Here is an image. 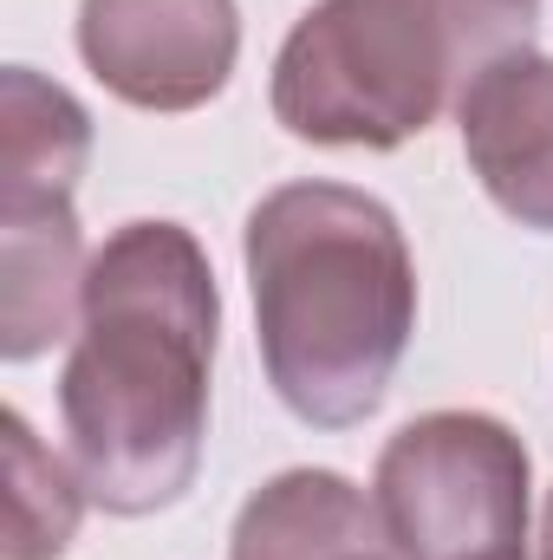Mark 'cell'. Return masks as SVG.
Returning <instances> with one entry per match:
<instances>
[{
	"label": "cell",
	"mask_w": 553,
	"mask_h": 560,
	"mask_svg": "<svg viewBox=\"0 0 553 560\" xmlns=\"http://www.w3.org/2000/svg\"><path fill=\"white\" fill-rule=\"evenodd\" d=\"M521 7H541V0H521Z\"/></svg>",
	"instance_id": "12"
},
{
	"label": "cell",
	"mask_w": 553,
	"mask_h": 560,
	"mask_svg": "<svg viewBox=\"0 0 553 560\" xmlns=\"http://www.w3.org/2000/svg\"><path fill=\"white\" fill-rule=\"evenodd\" d=\"M541 560H553V489H548V509H541Z\"/></svg>",
	"instance_id": "11"
},
{
	"label": "cell",
	"mask_w": 553,
	"mask_h": 560,
	"mask_svg": "<svg viewBox=\"0 0 553 560\" xmlns=\"http://www.w3.org/2000/svg\"><path fill=\"white\" fill-rule=\"evenodd\" d=\"M339 560H404V555H398V541L385 535V541H372V548H352V555H339Z\"/></svg>",
	"instance_id": "10"
},
{
	"label": "cell",
	"mask_w": 553,
	"mask_h": 560,
	"mask_svg": "<svg viewBox=\"0 0 553 560\" xmlns=\"http://www.w3.org/2000/svg\"><path fill=\"white\" fill-rule=\"evenodd\" d=\"M79 59L138 112H196L235 79L242 13L235 0H79Z\"/></svg>",
	"instance_id": "5"
},
{
	"label": "cell",
	"mask_w": 553,
	"mask_h": 560,
	"mask_svg": "<svg viewBox=\"0 0 553 560\" xmlns=\"http://www.w3.org/2000/svg\"><path fill=\"white\" fill-rule=\"evenodd\" d=\"M85 235L72 209H7L0 215V359L26 365L72 332L85 306Z\"/></svg>",
	"instance_id": "7"
},
{
	"label": "cell",
	"mask_w": 553,
	"mask_h": 560,
	"mask_svg": "<svg viewBox=\"0 0 553 560\" xmlns=\"http://www.w3.org/2000/svg\"><path fill=\"white\" fill-rule=\"evenodd\" d=\"M222 293L183 222H125L85 268L59 372L72 469L105 515H156L196 489Z\"/></svg>",
	"instance_id": "1"
},
{
	"label": "cell",
	"mask_w": 553,
	"mask_h": 560,
	"mask_svg": "<svg viewBox=\"0 0 553 560\" xmlns=\"http://www.w3.org/2000/svg\"><path fill=\"white\" fill-rule=\"evenodd\" d=\"M92 163V112L39 79L33 66L0 72V215L7 209H72Z\"/></svg>",
	"instance_id": "8"
},
{
	"label": "cell",
	"mask_w": 553,
	"mask_h": 560,
	"mask_svg": "<svg viewBox=\"0 0 553 560\" xmlns=\"http://www.w3.org/2000/svg\"><path fill=\"white\" fill-rule=\"evenodd\" d=\"M7 430V560H59L72 548V528H79V509L92 502L85 482L39 450L33 423L20 411L0 418Z\"/></svg>",
	"instance_id": "9"
},
{
	"label": "cell",
	"mask_w": 553,
	"mask_h": 560,
	"mask_svg": "<svg viewBox=\"0 0 553 560\" xmlns=\"http://www.w3.org/2000/svg\"><path fill=\"white\" fill-rule=\"evenodd\" d=\"M242 255L274 398L313 430L365 423L416 332V261L398 215L352 183H280L255 202Z\"/></svg>",
	"instance_id": "2"
},
{
	"label": "cell",
	"mask_w": 553,
	"mask_h": 560,
	"mask_svg": "<svg viewBox=\"0 0 553 560\" xmlns=\"http://www.w3.org/2000/svg\"><path fill=\"white\" fill-rule=\"evenodd\" d=\"M521 0H319L274 52L268 105L299 143L398 150L430 131L482 66L534 46Z\"/></svg>",
	"instance_id": "3"
},
{
	"label": "cell",
	"mask_w": 553,
	"mask_h": 560,
	"mask_svg": "<svg viewBox=\"0 0 553 560\" xmlns=\"http://www.w3.org/2000/svg\"><path fill=\"white\" fill-rule=\"evenodd\" d=\"M462 125V156L489 202L534 229L553 235V59L534 46L502 52L495 66L475 72V85L456 105Z\"/></svg>",
	"instance_id": "6"
},
{
	"label": "cell",
	"mask_w": 553,
	"mask_h": 560,
	"mask_svg": "<svg viewBox=\"0 0 553 560\" xmlns=\"http://www.w3.org/2000/svg\"><path fill=\"white\" fill-rule=\"evenodd\" d=\"M528 443L489 411L411 418L378 456L372 502L404 560H528Z\"/></svg>",
	"instance_id": "4"
}]
</instances>
